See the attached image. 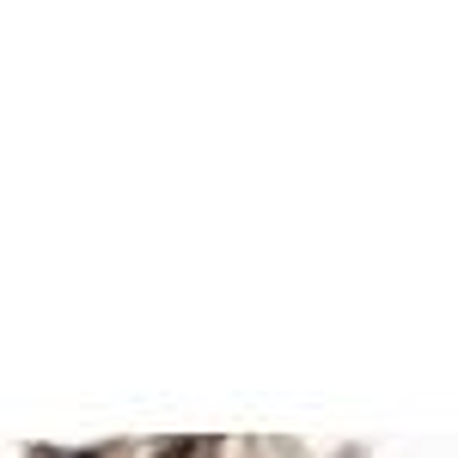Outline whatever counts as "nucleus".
Returning <instances> with one entry per match:
<instances>
[{
	"instance_id": "2",
	"label": "nucleus",
	"mask_w": 458,
	"mask_h": 458,
	"mask_svg": "<svg viewBox=\"0 0 458 458\" xmlns=\"http://www.w3.org/2000/svg\"><path fill=\"white\" fill-rule=\"evenodd\" d=\"M73 458H105V453H73Z\"/></svg>"
},
{
	"instance_id": "1",
	"label": "nucleus",
	"mask_w": 458,
	"mask_h": 458,
	"mask_svg": "<svg viewBox=\"0 0 458 458\" xmlns=\"http://www.w3.org/2000/svg\"><path fill=\"white\" fill-rule=\"evenodd\" d=\"M153 458H214V440H196V434L190 440H159Z\"/></svg>"
}]
</instances>
